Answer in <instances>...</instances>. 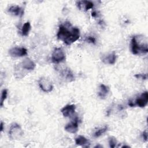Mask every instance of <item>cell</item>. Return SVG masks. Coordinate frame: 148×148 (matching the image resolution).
<instances>
[{"instance_id": "obj_18", "label": "cell", "mask_w": 148, "mask_h": 148, "mask_svg": "<svg viewBox=\"0 0 148 148\" xmlns=\"http://www.w3.org/2000/svg\"><path fill=\"white\" fill-rule=\"evenodd\" d=\"M108 130V125H104L103 127L98 128L93 134V136L94 138H98L105 134Z\"/></svg>"}, {"instance_id": "obj_27", "label": "cell", "mask_w": 148, "mask_h": 148, "mask_svg": "<svg viewBox=\"0 0 148 148\" xmlns=\"http://www.w3.org/2000/svg\"><path fill=\"white\" fill-rule=\"evenodd\" d=\"M102 147V146H100V145H97V146H95L94 147Z\"/></svg>"}, {"instance_id": "obj_26", "label": "cell", "mask_w": 148, "mask_h": 148, "mask_svg": "<svg viewBox=\"0 0 148 148\" xmlns=\"http://www.w3.org/2000/svg\"><path fill=\"white\" fill-rule=\"evenodd\" d=\"M91 15H92V17H97V12H96V11H94V12H92Z\"/></svg>"}, {"instance_id": "obj_22", "label": "cell", "mask_w": 148, "mask_h": 148, "mask_svg": "<svg viewBox=\"0 0 148 148\" xmlns=\"http://www.w3.org/2000/svg\"><path fill=\"white\" fill-rule=\"evenodd\" d=\"M137 79H140L142 80H146L147 78V75L146 73H138L134 76Z\"/></svg>"}, {"instance_id": "obj_28", "label": "cell", "mask_w": 148, "mask_h": 148, "mask_svg": "<svg viewBox=\"0 0 148 148\" xmlns=\"http://www.w3.org/2000/svg\"><path fill=\"white\" fill-rule=\"evenodd\" d=\"M130 146H126V145H124V146H123L121 147H129Z\"/></svg>"}, {"instance_id": "obj_6", "label": "cell", "mask_w": 148, "mask_h": 148, "mask_svg": "<svg viewBox=\"0 0 148 148\" xmlns=\"http://www.w3.org/2000/svg\"><path fill=\"white\" fill-rule=\"evenodd\" d=\"M8 53L12 57H21L27 55V50L24 47L15 46L10 49Z\"/></svg>"}, {"instance_id": "obj_4", "label": "cell", "mask_w": 148, "mask_h": 148, "mask_svg": "<svg viewBox=\"0 0 148 148\" xmlns=\"http://www.w3.org/2000/svg\"><path fill=\"white\" fill-rule=\"evenodd\" d=\"M51 61L55 64H59L65 61L66 56L64 51L61 47H56L51 54Z\"/></svg>"}, {"instance_id": "obj_14", "label": "cell", "mask_w": 148, "mask_h": 148, "mask_svg": "<svg viewBox=\"0 0 148 148\" xmlns=\"http://www.w3.org/2000/svg\"><path fill=\"white\" fill-rule=\"evenodd\" d=\"M61 74L68 82H71L75 80V76L72 71L68 67H66L61 71Z\"/></svg>"}, {"instance_id": "obj_7", "label": "cell", "mask_w": 148, "mask_h": 148, "mask_svg": "<svg viewBox=\"0 0 148 148\" xmlns=\"http://www.w3.org/2000/svg\"><path fill=\"white\" fill-rule=\"evenodd\" d=\"M64 128L66 131L71 134L77 132L79 128V118L77 116L74 117L71 122L66 124Z\"/></svg>"}, {"instance_id": "obj_13", "label": "cell", "mask_w": 148, "mask_h": 148, "mask_svg": "<svg viewBox=\"0 0 148 148\" xmlns=\"http://www.w3.org/2000/svg\"><path fill=\"white\" fill-rule=\"evenodd\" d=\"M109 91H110L109 87L107 85H105L102 83L99 86L98 95L101 99H104L108 96Z\"/></svg>"}, {"instance_id": "obj_3", "label": "cell", "mask_w": 148, "mask_h": 148, "mask_svg": "<svg viewBox=\"0 0 148 148\" xmlns=\"http://www.w3.org/2000/svg\"><path fill=\"white\" fill-rule=\"evenodd\" d=\"M24 135L21 126L17 123H13L9 130V136L12 140H18Z\"/></svg>"}, {"instance_id": "obj_21", "label": "cell", "mask_w": 148, "mask_h": 148, "mask_svg": "<svg viewBox=\"0 0 148 148\" xmlns=\"http://www.w3.org/2000/svg\"><path fill=\"white\" fill-rule=\"evenodd\" d=\"M86 42L89 43H92L95 44L96 42V39L93 36H88L85 39Z\"/></svg>"}, {"instance_id": "obj_19", "label": "cell", "mask_w": 148, "mask_h": 148, "mask_svg": "<svg viewBox=\"0 0 148 148\" xmlns=\"http://www.w3.org/2000/svg\"><path fill=\"white\" fill-rule=\"evenodd\" d=\"M8 90L6 88H4L2 90L1 92V101H0V106L1 107H3V103L6 100V99L8 97Z\"/></svg>"}, {"instance_id": "obj_1", "label": "cell", "mask_w": 148, "mask_h": 148, "mask_svg": "<svg viewBox=\"0 0 148 148\" xmlns=\"http://www.w3.org/2000/svg\"><path fill=\"white\" fill-rule=\"evenodd\" d=\"M80 30L77 27H73L70 22L65 21L59 25L57 34L58 39L62 41L66 45H71L80 38Z\"/></svg>"}, {"instance_id": "obj_17", "label": "cell", "mask_w": 148, "mask_h": 148, "mask_svg": "<svg viewBox=\"0 0 148 148\" xmlns=\"http://www.w3.org/2000/svg\"><path fill=\"white\" fill-rule=\"evenodd\" d=\"M31 29V23L29 21H27L25 22L22 28H21V34L22 35V36H27L28 35Z\"/></svg>"}, {"instance_id": "obj_24", "label": "cell", "mask_w": 148, "mask_h": 148, "mask_svg": "<svg viewBox=\"0 0 148 148\" xmlns=\"http://www.w3.org/2000/svg\"><path fill=\"white\" fill-rule=\"evenodd\" d=\"M128 106H130V107H134V106H135L134 102V101H132V100H130V101H128Z\"/></svg>"}, {"instance_id": "obj_15", "label": "cell", "mask_w": 148, "mask_h": 148, "mask_svg": "<svg viewBox=\"0 0 148 148\" xmlns=\"http://www.w3.org/2000/svg\"><path fill=\"white\" fill-rule=\"evenodd\" d=\"M8 13L16 16H22L23 14V9L18 5H12L8 9Z\"/></svg>"}, {"instance_id": "obj_25", "label": "cell", "mask_w": 148, "mask_h": 148, "mask_svg": "<svg viewBox=\"0 0 148 148\" xmlns=\"http://www.w3.org/2000/svg\"><path fill=\"white\" fill-rule=\"evenodd\" d=\"M0 130H1V132H2L3 131V130H4V125H3V123L2 121H1V123Z\"/></svg>"}, {"instance_id": "obj_23", "label": "cell", "mask_w": 148, "mask_h": 148, "mask_svg": "<svg viewBox=\"0 0 148 148\" xmlns=\"http://www.w3.org/2000/svg\"><path fill=\"white\" fill-rule=\"evenodd\" d=\"M142 138H143V140L145 141H147V131L146 130L143 131V132H142Z\"/></svg>"}, {"instance_id": "obj_10", "label": "cell", "mask_w": 148, "mask_h": 148, "mask_svg": "<svg viewBox=\"0 0 148 148\" xmlns=\"http://www.w3.org/2000/svg\"><path fill=\"white\" fill-rule=\"evenodd\" d=\"M19 64L20 66L25 71H33L36 67V64L34 61L28 57L25 58Z\"/></svg>"}, {"instance_id": "obj_20", "label": "cell", "mask_w": 148, "mask_h": 148, "mask_svg": "<svg viewBox=\"0 0 148 148\" xmlns=\"http://www.w3.org/2000/svg\"><path fill=\"white\" fill-rule=\"evenodd\" d=\"M108 142H109V146L110 147L114 148V147H115L116 146L117 140H116L115 137H114V136H110L108 138Z\"/></svg>"}, {"instance_id": "obj_16", "label": "cell", "mask_w": 148, "mask_h": 148, "mask_svg": "<svg viewBox=\"0 0 148 148\" xmlns=\"http://www.w3.org/2000/svg\"><path fill=\"white\" fill-rule=\"evenodd\" d=\"M75 143L78 146H81L82 147H89L90 144L88 139L83 135H79L75 138Z\"/></svg>"}, {"instance_id": "obj_12", "label": "cell", "mask_w": 148, "mask_h": 148, "mask_svg": "<svg viewBox=\"0 0 148 148\" xmlns=\"http://www.w3.org/2000/svg\"><path fill=\"white\" fill-rule=\"evenodd\" d=\"M117 60V56L115 51H112V53L107 54L102 58V61L105 64L113 65L115 64Z\"/></svg>"}, {"instance_id": "obj_2", "label": "cell", "mask_w": 148, "mask_h": 148, "mask_svg": "<svg viewBox=\"0 0 148 148\" xmlns=\"http://www.w3.org/2000/svg\"><path fill=\"white\" fill-rule=\"evenodd\" d=\"M131 50L133 54H145L148 52L147 38L143 35H136L132 37Z\"/></svg>"}, {"instance_id": "obj_9", "label": "cell", "mask_w": 148, "mask_h": 148, "mask_svg": "<svg viewBox=\"0 0 148 148\" xmlns=\"http://www.w3.org/2000/svg\"><path fill=\"white\" fill-rule=\"evenodd\" d=\"M76 110V105L74 104H68L64 106L61 109V112L65 117H71L73 116Z\"/></svg>"}, {"instance_id": "obj_5", "label": "cell", "mask_w": 148, "mask_h": 148, "mask_svg": "<svg viewBox=\"0 0 148 148\" xmlns=\"http://www.w3.org/2000/svg\"><path fill=\"white\" fill-rule=\"evenodd\" d=\"M38 85L40 90L45 92H50L53 90L52 82L45 77H41L38 80Z\"/></svg>"}, {"instance_id": "obj_11", "label": "cell", "mask_w": 148, "mask_h": 148, "mask_svg": "<svg viewBox=\"0 0 148 148\" xmlns=\"http://www.w3.org/2000/svg\"><path fill=\"white\" fill-rule=\"evenodd\" d=\"M76 6L79 10L86 12L94 8V4L90 1H78L76 2Z\"/></svg>"}, {"instance_id": "obj_8", "label": "cell", "mask_w": 148, "mask_h": 148, "mask_svg": "<svg viewBox=\"0 0 148 148\" xmlns=\"http://www.w3.org/2000/svg\"><path fill=\"white\" fill-rule=\"evenodd\" d=\"M135 106L140 108L145 107L148 102V92L147 91L143 92L139 96H138L134 102Z\"/></svg>"}]
</instances>
